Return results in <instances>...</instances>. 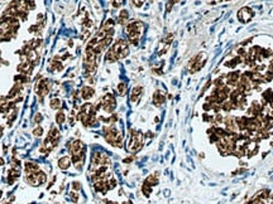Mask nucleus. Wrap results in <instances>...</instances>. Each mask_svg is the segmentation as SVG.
I'll return each instance as SVG.
<instances>
[{"mask_svg": "<svg viewBox=\"0 0 273 204\" xmlns=\"http://www.w3.org/2000/svg\"><path fill=\"white\" fill-rule=\"evenodd\" d=\"M142 193H143L145 197H149L150 193H152V186H149L148 184L143 183V185H142Z\"/></svg>", "mask_w": 273, "mask_h": 204, "instance_id": "obj_19", "label": "nucleus"}, {"mask_svg": "<svg viewBox=\"0 0 273 204\" xmlns=\"http://www.w3.org/2000/svg\"><path fill=\"white\" fill-rule=\"evenodd\" d=\"M158 176H159V174H158V173L152 174V175H149V176L144 180V183H145V184H148L149 186H154V185H157V184H158Z\"/></svg>", "mask_w": 273, "mask_h": 204, "instance_id": "obj_13", "label": "nucleus"}, {"mask_svg": "<svg viewBox=\"0 0 273 204\" xmlns=\"http://www.w3.org/2000/svg\"><path fill=\"white\" fill-rule=\"evenodd\" d=\"M110 50L113 53L115 54V57L118 58V61L119 59H123L125 58L129 54V48H128V43L125 40L123 39H120V40H118L116 43L113 44V47L110 48Z\"/></svg>", "mask_w": 273, "mask_h": 204, "instance_id": "obj_3", "label": "nucleus"}, {"mask_svg": "<svg viewBox=\"0 0 273 204\" xmlns=\"http://www.w3.org/2000/svg\"><path fill=\"white\" fill-rule=\"evenodd\" d=\"M205 62H206V54H205L204 52H201V53L197 54V56H195L190 61V64H188V68H190L191 73H196V72H199L201 68L204 67Z\"/></svg>", "mask_w": 273, "mask_h": 204, "instance_id": "obj_4", "label": "nucleus"}, {"mask_svg": "<svg viewBox=\"0 0 273 204\" xmlns=\"http://www.w3.org/2000/svg\"><path fill=\"white\" fill-rule=\"evenodd\" d=\"M133 156H129V158H127V159H124L123 160V163H125V164H129V163H132V161H133Z\"/></svg>", "mask_w": 273, "mask_h": 204, "instance_id": "obj_29", "label": "nucleus"}, {"mask_svg": "<svg viewBox=\"0 0 273 204\" xmlns=\"http://www.w3.org/2000/svg\"><path fill=\"white\" fill-rule=\"evenodd\" d=\"M123 3H124V0H113L111 4H113V6L114 8H120L121 5H123Z\"/></svg>", "mask_w": 273, "mask_h": 204, "instance_id": "obj_23", "label": "nucleus"}, {"mask_svg": "<svg viewBox=\"0 0 273 204\" xmlns=\"http://www.w3.org/2000/svg\"><path fill=\"white\" fill-rule=\"evenodd\" d=\"M56 122L58 125H62L63 122H66V115L63 111H58L56 113Z\"/></svg>", "mask_w": 273, "mask_h": 204, "instance_id": "obj_15", "label": "nucleus"}, {"mask_svg": "<svg viewBox=\"0 0 273 204\" xmlns=\"http://www.w3.org/2000/svg\"><path fill=\"white\" fill-rule=\"evenodd\" d=\"M143 29H144V25L143 23L138 22V20H134V22H130L127 28H125V32L128 34V38L129 40L132 42L133 44H138V40L143 33Z\"/></svg>", "mask_w": 273, "mask_h": 204, "instance_id": "obj_1", "label": "nucleus"}, {"mask_svg": "<svg viewBox=\"0 0 273 204\" xmlns=\"http://www.w3.org/2000/svg\"><path fill=\"white\" fill-rule=\"evenodd\" d=\"M128 18H129L128 10H121L120 14H119V18H118V22H119L120 24H125L128 22Z\"/></svg>", "mask_w": 273, "mask_h": 204, "instance_id": "obj_14", "label": "nucleus"}, {"mask_svg": "<svg viewBox=\"0 0 273 204\" xmlns=\"http://www.w3.org/2000/svg\"><path fill=\"white\" fill-rule=\"evenodd\" d=\"M116 180L114 179V178H110V179L108 180V186H109V190H111V189H114L116 188Z\"/></svg>", "mask_w": 273, "mask_h": 204, "instance_id": "obj_20", "label": "nucleus"}, {"mask_svg": "<svg viewBox=\"0 0 273 204\" xmlns=\"http://www.w3.org/2000/svg\"><path fill=\"white\" fill-rule=\"evenodd\" d=\"M38 178H39L41 185L44 184V183L47 181V175H46V173H43V171H38Z\"/></svg>", "mask_w": 273, "mask_h": 204, "instance_id": "obj_21", "label": "nucleus"}, {"mask_svg": "<svg viewBox=\"0 0 273 204\" xmlns=\"http://www.w3.org/2000/svg\"><path fill=\"white\" fill-rule=\"evenodd\" d=\"M71 163H72V161H71V156H62V158L58 159L57 165L61 170H67L71 166Z\"/></svg>", "mask_w": 273, "mask_h": 204, "instance_id": "obj_9", "label": "nucleus"}, {"mask_svg": "<svg viewBox=\"0 0 273 204\" xmlns=\"http://www.w3.org/2000/svg\"><path fill=\"white\" fill-rule=\"evenodd\" d=\"M70 199L72 202H77L78 200V193H76V192H71L70 193Z\"/></svg>", "mask_w": 273, "mask_h": 204, "instance_id": "obj_24", "label": "nucleus"}, {"mask_svg": "<svg viewBox=\"0 0 273 204\" xmlns=\"http://www.w3.org/2000/svg\"><path fill=\"white\" fill-rule=\"evenodd\" d=\"M253 15H254V11L250 9V8H242L240 10L238 11V19L240 20L242 23H248L249 20L253 18Z\"/></svg>", "mask_w": 273, "mask_h": 204, "instance_id": "obj_6", "label": "nucleus"}, {"mask_svg": "<svg viewBox=\"0 0 273 204\" xmlns=\"http://www.w3.org/2000/svg\"><path fill=\"white\" fill-rule=\"evenodd\" d=\"M202 117H204V120H205V121H207V122H212V121H214V116H211V115H209L207 112H205Z\"/></svg>", "mask_w": 273, "mask_h": 204, "instance_id": "obj_26", "label": "nucleus"}, {"mask_svg": "<svg viewBox=\"0 0 273 204\" xmlns=\"http://www.w3.org/2000/svg\"><path fill=\"white\" fill-rule=\"evenodd\" d=\"M239 78H240V73L238 71H233L226 76L225 79H226V86L229 87H237V84L239 82Z\"/></svg>", "mask_w": 273, "mask_h": 204, "instance_id": "obj_7", "label": "nucleus"}, {"mask_svg": "<svg viewBox=\"0 0 273 204\" xmlns=\"http://www.w3.org/2000/svg\"><path fill=\"white\" fill-rule=\"evenodd\" d=\"M33 135H34V136H37V137H41V136L43 135V129H42L41 126L36 127V129L33 130Z\"/></svg>", "mask_w": 273, "mask_h": 204, "instance_id": "obj_22", "label": "nucleus"}, {"mask_svg": "<svg viewBox=\"0 0 273 204\" xmlns=\"http://www.w3.org/2000/svg\"><path fill=\"white\" fill-rule=\"evenodd\" d=\"M142 92H143V88H142L140 86L134 87L132 90V93H130V101H132L133 103L138 102L139 98H140V96H142Z\"/></svg>", "mask_w": 273, "mask_h": 204, "instance_id": "obj_10", "label": "nucleus"}, {"mask_svg": "<svg viewBox=\"0 0 273 204\" xmlns=\"http://www.w3.org/2000/svg\"><path fill=\"white\" fill-rule=\"evenodd\" d=\"M118 92H119L120 96H124L127 93V83L125 82H120L118 84Z\"/></svg>", "mask_w": 273, "mask_h": 204, "instance_id": "obj_18", "label": "nucleus"}, {"mask_svg": "<svg viewBox=\"0 0 273 204\" xmlns=\"http://www.w3.org/2000/svg\"><path fill=\"white\" fill-rule=\"evenodd\" d=\"M221 1H224V0H211V4H217V3H221Z\"/></svg>", "mask_w": 273, "mask_h": 204, "instance_id": "obj_30", "label": "nucleus"}, {"mask_svg": "<svg viewBox=\"0 0 273 204\" xmlns=\"http://www.w3.org/2000/svg\"><path fill=\"white\" fill-rule=\"evenodd\" d=\"M72 188H73V190H80V188H81V184H80L78 181H73L72 183Z\"/></svg>", "mask_w": 273, "mask_h": 204, "instance_id": "obj_28", "label": "nucleus"}, {"mask_svg": "<svg viewBox=\"0 0 273 204\" xmlns=\"http://www.w3.org/2000/svg\"><path fill=\"white\" fill-rule=\"evenodd\" d=\"M1 135H3V126H0V137H1Z\"/></svg>", "mask_w": 273, "mask_h": 204, "instance_id": "obj_31", "label": "nucleus"}, {"mask_svg": "<svg viewBox=\"0 0 273 204\" xmlns=\"http://www.w3.org/2000/svg\"><path fill=\"white\" fill-rule=\"evenodd\" d=\"M124 204H132V203H130V202H125Z\"/></svg>", "mask_w": 273, "mask_h": 204, "instance_id": "obj_32", "label": "nucleus"}, {"mask_svg": "<svg viewBox=\"0 0 273 204\" xmlns=\"http://www.w3.org/2000/svg\"><path fill=\"white\" fill-rule=\"evenodd\" d=\"M165 95L161 92V91H156L154 92V95H153V102H154V105L156 106H162L163 103H165Z\"/></svg>", "mask_w": 273, "mask_h": 204, "instance_id": "obj_12", "label": "nucleus"}, {"mask_svg": "<svg viewBox=\"0 0 273 204\" xmlns=\"http://www.w3.org/2000/svg\"><path fill=\"white\" fill-rule=\"evenodd\" d=\"M96 110H99V108H103L105 112H108V113H111L113 111L115 110L116 107V101L114 98V96L110 95V93H106L101 101H100V103L98 106H95Z\"/></svg>", "mask_w": 273, "mask_h": 204, "instance_id": "obj_2", "label": "nucleus"}, {"mask_svg": "<svg viewBox=\"0 0 273 204\" xmlns=\"http://www.w3.org/2000/svg\"><path fill=\"white\" fill-rule=\"evenodd\" d=\"M24 171H26V175L34 174L37 171H39V166H38V164H36V163L27 161V163H24Z\"/></svg>", "mask_w": 273, "mask_h": 204, "instance_id": "obj_8", "label": "nucleus"}, {"mask_svg": "<svg viewBox=\"0 0 273 204\" xmlns=\"http://www.w3.org/2000/svg\"><path fill=\"white\" fill-rule=\"evenodd\" d=\"M49 107L52 110H58L61 107V101L58 98H52L51 102H49Z\"/></svg>", "mask_w": 273, "mask_h": 204, "instance_id": "obj_17", "label": "nucleus"}, {"mask_svg": "<svg viewBox=\"0 0 273 204\" xmlns=\"http://www.w3.org/2000/svg\"><path fill=\"white\" fill-rule=\"evenodd\" d=\"M48 137L51 139H60V131H58L57 127H51V130H49L48 132Z\"/></svg>", "mask_w": 273, "mask_h": 204, "instance_id": "obj_16", "label": "nucleus"}, {"mask_svg": "<svg viewBox=\"0 0 273 204\" xmlns=\"http://www.w3.org/2000/svg\"><path fill=\"white\" fill-rule=\"evenodd\" d=\"M144 1L145 0H133V5L135 8H140V6H143Z\"/></svg>", "mask_w": 273, "mask_h": 204, "instance_id": "obj_25", "label": "nucleus"}, {"mask_svg": "<svg viewBox=\"0 0 273 204\" xmlns=\"http://www.w3.org/2000/svg\"><path fill=\"white\" fill-rule=\"evenodd\" d=\"M68 152L70 155H76V154H82V152H85V145L82 144L81 140H73V141H71L68 145Z\"/></svg>", "mask_w": 273, "mask_h": 204, "instance_id": "obj_5", "label": "nucleus"}, {"mask_svg": "<svg viewBox=\"0 0 273 204\" xmlns=\"http://www.w3.org/2000/svg\"><path fill=\"white\" fill-rule=\"evenodd\" d=\"M94 95H95V91H94V88L92 87L85 86L81 90V97H82V100H85V101H89L90 98H92V96Z\"/></svg>", "mask_w": 273, "mask_h": 204, "instance_id": "obj_11", "label": "nucleus"}, {"mask_svg": "<svg viewBox=\"0 0 273 204\" xmlns=\"http://www.w3.org/2000/svg\"><path fill=\"white\" fill-rule=\"evenodd\" d=\"M42 120H43V116H42V113H36V116H34V122L36 124H39V122H42Z\"/></svg>", "mask_w": 273, "mask_h": 204, "instance_id": "obj_27", "label": "nucleus"}]
</instances>
